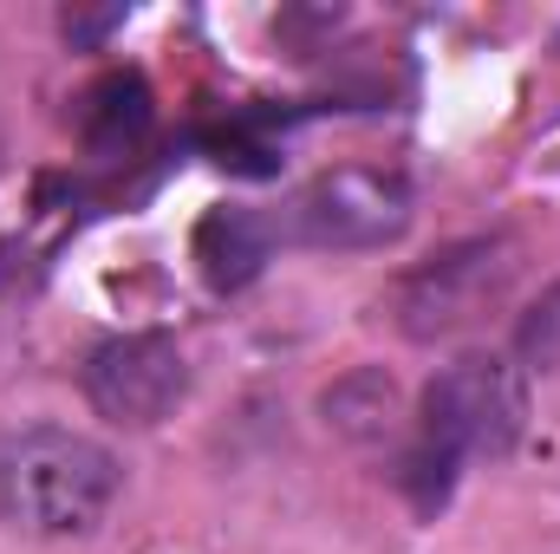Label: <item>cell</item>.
<instances>
[{
  "mask_svg": "<svg viewBox=\"0 0 560 554\" xmlns=\"http://www.w3.org/2000/svg\"><path fill=\"white\" fill-rule=\"evenodd\" d=\"M118 457L66 424H7L0 430V529L13 535H92L118 503Z\"/></svg>",
  "mask_w": 560,
  "mask_h": 554,
  "instance_id": "1",
  "label": "cell"
},
{
  "mask_svg": "<svg viewBox=\"0 0 560 554\" xmlns=\"http://www.w3.org/2000/svg\"><path fill=\"white\" fill-rule=\"evenodd\" d=\"M515 268H522V249L509 235H469V242H450L436 249L430 262H418L411 275L398 280L392 293V320L405 339H456L469 333L476 320H489L509 287H515Z\"/></svg>",
  "mask_w": 560,
  "mask_h": 554,
  "instance_id": "2",
  "label": "cell"
},
{
  "mask_svg": "<svg viewBox=\"0 0 560 554\" xmlns=\"http://www.w3.org/2000/svg\"><path fill=\"white\" fill-rule=\"evenodd\" d=\"M528 424V385L509 359L495 353H463L423 385V424L418 437L450 450L456 463L469 457H502Z\"/></svg>",
  "mask_w": 560,
  "mask_h": 554,
  "instance_id": "3",
  "label": "cell"
},
{
  "mask_svg": "<svg viewBox=\"0 0 560 554\" xmlns=\"http://www.w3.org/2000/svg\"><path fill=\"white\" fill-rule=\"evenodd\" d=\"M405 229H411V189H405V176L365 170V163H339V170H319L293 196L280 235H293L306 249L365 255V249H392Z\"/></svg>",
  "mask_w": 560,
  "mask_h": 554,
  "instance_id": "4",
  "label": "cell"
},
{
  "mask_svg": "<svg viewBox=\"0 0 560 554\" xmlns=\"http://www.w3.org/2000/svg\"><path fill=\"white\" fill-rule=\"evenodd\" d=\"M79 385L105 424L150 430L189 399V359L170 333H118V339L85 353Z\"/></svg>",
  "mask_w": 560,
  "mask_h": 554,
  "instance_id": "5",
  "label": "cell"
},
{
  "mask_svg": "<svg viewBox=\"0 0 560 554\" xmlns=\"http://www.w3.org/2000/svg\"><path fill=\"white\" fill-rule=\"evenodd\" d=\"M275 242H280L275 216L242 209V203H215V209L196 222L189 255H196V268H202V280H209L215 293H242L248 280L275 262Z\"/></svg>",
  "mask_w": 560,
  "mask_h": 554,
  "instance_id": "6",
  "label": "cell"
},
{
  "mask_svg": "<svg viewBox=\"0 0 560 554\" xmlns=\"http://www.w3.org/2000/svg\"><path fill=\"white\" fill-rule=\"evenodd\" d=\"M319 412H326V424H332L339 437H352V443L372 450V443H392V437H398L405 399H398V379H392L385 366H359V372H346V379L326 385Z\"/></svg>",
  "mask_w": 560,
  "mask_h": 554,
  "instance_id": "7",
  "label": "cell"
},
{
  "mask_svg": "<svg viewBox=\"0 0 560 554\" xmlns=\"http://www.w3.org/2000/svg\"><path fill=\"white\" fill-rule=\"evenodd\" d=\"M150 131V85L138 72H105L92 92H85V112H79V138L92 157H131Z\"/></svg>",
  "mask_w": 560,
  "mask_h": 554,
  "instance_id": "8",
  "label": "cell"
},
{
  "mask_svg": "<svg viewBox=\"0 0 560 554\" xmlns=\"http://www.w3.org/2000/svg\"><path fill=\"white\" fill-rule=\"evenodd\" d=\"M456 470H463V463H456L450 450H436V443H423L418 437V443L398 457V489L411 496L418 516H436V509L450 503V489H456Z\"/></svg>",
  "mask_w": 560,
  "mask_h": 554,
  "instance_id": "9",
  "label": "cell"
},
{
  "mask_svg": "<svg viewBox=\"0 0 560 554\" xmlns=\"http://www.w3.org/2000/svg\"><path fill=\"white\" fill-rule=\"evenodd\" d=\"M515 359L535 366V372H555L560 366V280L541 287V300L515 320Z\"/></svg>",
  "mask_w": 560,
  "mask_h": 554,
  "instance_id": "10",
  "label": "cell"
},
{
  "mask_svg": "<svg viewBox=\"0 0 560 554\" xmlns=\"http://www.w3.org/2000/svg\"><path fill=\"white\" fill-rule=\"evenodd\" d=\"M125 20V7H112V13H66V33L72 39H98L105 26H118Z\"/></svg>",
  "mask_w": 560,
  "mask_h": 554,
  "instance_id": "11",
  "label": "cell"
},
{
  "mask_svg": "<svg viewBox=\"0 0 560 554\" xmlns=\"http://www.w3.org/2000/svg\"><path fill=\"white\" fill-rule=\"evenodd\" d=\"M0 287H7V255H0Z\"/></svg>",
  "mask_w": 560,
  "mask_h": 554,
  "instance_id": "12",
  "label": "cell"
}]
</instances>
